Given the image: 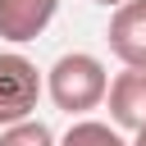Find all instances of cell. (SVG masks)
Segmentation results:
<instances>
[{"label":"cell","mask_w":146,"mask_h":146,"mask_svg":"<svg viewBox=\"0 0 146 146\" xmlns=\"http://www.w3.org/2000/svg\"><path fill=\"white\" fill-rule=\"evenodd\" d=\"M59 137L41 123V119H23V123H9L0 128V146H55Z\"/></svg>","instance_id":"52a82bcc"},{"label":"cell","mask_w":146,"mask_h":146,"mask_svg":"<svg viewBox=\"0 0 146 146\" xmlns=\"http://www.w3.org/2000/svg\"><path fill=\"white\" fill-rule=\"evenodd\" d=\"M110 55L123 68H146V0H123L110 14Z\"/></svg>","instance_id":"3957f363"},{"label":"cell","mask_w":146,"mask_h":146,"mask_svg":"<svg viewBox=\"0 0 146 146\" xmlns=\"http://www.w3.org/2000/svg\"><path fill=\"white\" fill-rule=\"evenodd\" d=\"M59 14V0H0V41H36Z\"/></svg>","instance_id":"5b68a950"},{"label":"cell","mask_w":146,"mask_h":146,"mask_svg":"<svg viewBox=\"0 0 146 146\" xmlns=\"http://www.w3.org/2000/svg\"><path fill=\"white\" fill-rule=\"evenodd\" d=\"M105 105H110V123L119 132H137L146 128V68H123L110 78L105 87Z\"/></svg>","instance_id":"277c9868"},{"label":"cell","mask_w":146,"mask_h":146,"mask_svg":"<svg viewBox=\"0 0 146 146\" xmlns=\"http://www.w3.org/2000/svg\"><path fill=\"white\" fill-rule=\"evenodd\" d=\"M128 146H146V128H137V132H132V141H128Z\"/></svg>","instance_id":"ba28073f"},{"label":"cell","mask_w":146,"mask_h":146,"mask_svg":"<svg viewBox=\"0 0 146 146\" xmlns=\"http://www.w3.org/2000/svg\"><path fill=\"white\" fill-rule=\"evenodd\" d=\"M96 5H105V9H114V5H123V0H96Z\"/></svg>","instance_id":"9c48e42d"},{"label":"cell","mask_w":146,"mask_h":146,"mask_svg":"<svg viewBox=\"0 0 146 146\" xmlns=\"http://www.w3.org/2000/svg\"><path fill=\"white\" fill-rule=\"evenodd\" d=\"M41 91H46V73L18 50H0V128L32 119Z\"/></svg>","instance_id":"7a4b0ae2"},{"label":"cell","mask_w":146,"mask_h":146,"mask_svg":"<svg viewBox=\"0 0 146 146\" xmlns=\"http://www.w3.org/2000/svg\"><path fill=\"white\" fill-rule=\"evenodd\" d=\"M55 146H128V137H123L114 123H100V119H73V128H68Z\"/></svg>","instance_id":"8992f818"},{"label":"cell","mask_w":146,"mask_h":146,"mask_svg":"<svg viewBox=\"0 0 146 146\" xmlns=\"http://www.w3.org/2000/svg\"><path fill=\"white\" fill-rule=\"evenodd\" d=\"M105 87H110V73L96 55L87 50H68L59 55L50 68H46V96L55 110L82 119L87 110H100L105 105Z\"/></svg>","instance_id":"6da1fadb"}]
</instances>
